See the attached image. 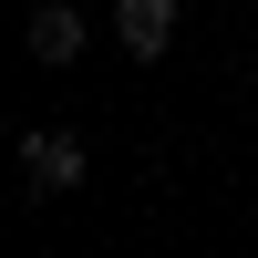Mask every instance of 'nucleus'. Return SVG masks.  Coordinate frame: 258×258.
I'll return each instance as SVG.
<instances>
[{"label":"nucleus","mask_w":258,"mask_h":258,"mask_svg":"<svg viewBox=\"0 0 258 258\" xmlns=\"http://www.w3.org/2000/svg\"><path fill=\"white\" fill-rule=\"evenodd\" d=\"M21 176H31V197H73L83 186V145L73 135H21Z\"/></svg>","instance_id":"nucleus-1"},{"label":"nucleus","mask_w":258,"mask_h":258,"mask_svg":"<svg viewBox=\"0 0 258 258\" xmlns=\"http://www.w3.org/2000/svg\"><path fill=\"white\" fill-rule=\"evenodd\" d=\"M114 31H124V52H135V62H155L165 41H176V0H124Z\"/></svg>","instance_id":"nucleus-2"},{"label":"nucleus","mask_w":258,"mask_h":258,"mask_svg":"<svg viewBox=\"0 0 258 258\" xmlns=\"http://www.w3.org/2000/svg\"><path fill=\"white\" fill-rule=\"evenodd\" d=\"M73 52H83V21L62 11V0H41V11H31V62H52V73H62Z\"/></svg>","instance_id":"nucleus-3"}]
</instances>
